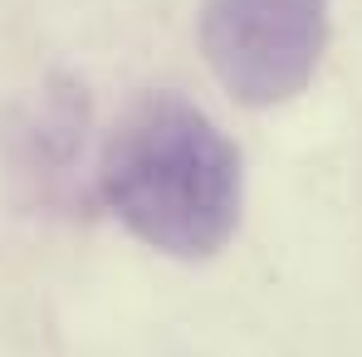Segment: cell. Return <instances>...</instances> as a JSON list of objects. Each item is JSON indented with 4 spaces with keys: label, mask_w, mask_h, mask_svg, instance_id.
I'll return each instance as SVG.
<instances>
[{
    "label": "cell",
    "mask_w": 362,
    "mask_h": 357,
    "mask_svg": "<svg viewBox=\"0 0 362 357\" xmlns=\"http://www.w3.org/2000/svg\"><path fill=\"white\" fill-rule=\"evenodd\" d=\"M328 45V0H206L201 54L245 108L299 98Z\"/></svg>",
    "instance_id": "7a4b0ae2"
},
{
    "label": "cell",
    "mask_w": 362,
    "mask_h": 357,
    "mask_svg": "<svg viewBox=\"0 0 362 357\" xmlns=\"http://www.w3.org/2000/svg\"><path fill=\"white\" fill-rule=\"evenodd\" d=\"M98 186L122 226L172 259H211L240 230V147L181 93H147L122 113Z\"/></svg>",
    "instance_id": "6da1fadb"
}]
</instances>
